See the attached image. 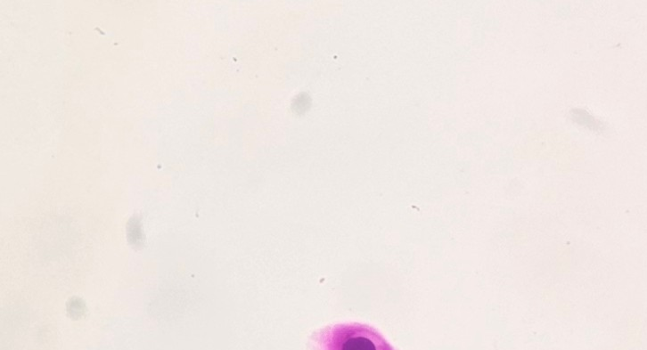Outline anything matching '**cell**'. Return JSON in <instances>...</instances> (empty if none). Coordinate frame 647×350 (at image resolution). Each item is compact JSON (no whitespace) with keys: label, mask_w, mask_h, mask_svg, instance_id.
<instances>
[{"label":"cell","mask_w":647,"mask_h":350,"mask_svg":"<svg viewBox=\"0 0 647 350\" xmlns=\"http://www.w3.org/2000/svg\"><path fill=\"white\" fill-rule=\"evenodd\" d=\"M310 106V98L308 95L306 94H301V96L297 97V100L294 102V106L293 108L297 110L299 114L304 113L306 110L309 109Z\"/></svg>","instance_id":"5"},{"label":"cell","mask_w":647,"mask_h":350,"mask_svg":"<svg viewBox=\"0 0 647 350\" xmlns=\"http://www.w3.org/2000/svg\"><path fill=\"white\" fill-rule=\"evenodd\" d=\"M67 310H68L69 314L73 318H77V317L82 316L85 310H86V307H85V304H84L82 300H80L78 298H73L68 302Z\"/></svg>","instance_id":"4"},{"label":"cell","mask_w":647,"mask_h":350,"mask_svg":"<svg viewBox=\"0 0 647 350\" xmlns=\"http://www.w3.org/2000/svg\"><path fill=\"white\" fill-rule=\"evenodd\" d=\"M320 350H395L374 328L365 323H340L319 333Z\"/></svg>","instance_id":"1"},{"label":"cell","mask_w":647,"mask_h":350,"mask_svg":"<svg viewBox=\"0 0 647 350\" xmlns=\"http://www.w3.org/2000/svg\"><path fill=\"white\" fill-rule=\"evenodd\" d=\"M128 239L129 243L135 247L142 245L143 233H142L141 224L139 218L133 217L128 223Z\"/></svg>","instance_id":"2"},{"label":"cell","mask_w":647,"mask_h":350,"mask_svg":"<svg viewBox=\"0 0 647 350\" xmlns=\"http://www.w3.org/2000/svg\"><path fill=\"white\" fill-rule=\"evenodd\" d=\"M571 117H572L573 120L577 121L579 124H581V125H586L590 128H594V127L597 128V124L598 123L596 122V119L585 111L574 110V111L571 112Z\"/></svg>","instance_id":"3"}]
</instances>
